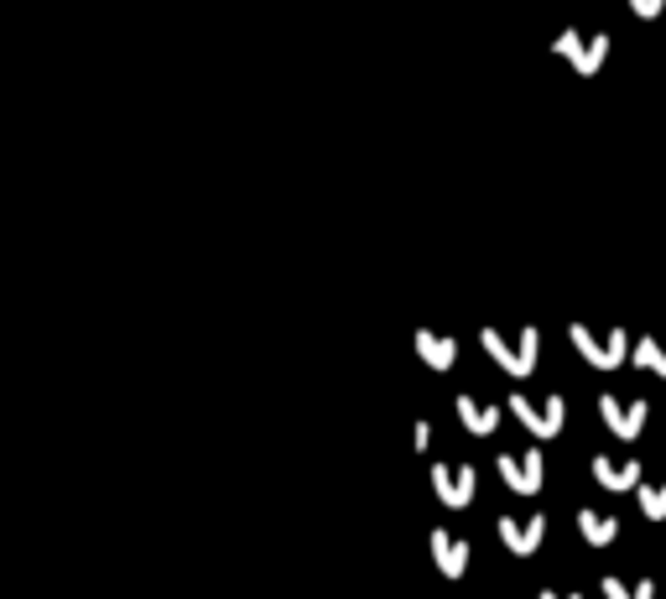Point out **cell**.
<instances>
[{
  "label": "cell",
  "instance_id": "7",
  "mask_svg": "<svg viewBox=\"0 0 666 599\" xmlns=\"http://www.w3.org/2000/svg\"><path fill=\"white\" fill-rule=\"evenodd\" d=\"M500 537H506L510 553H536L542 537H547V521H542V517H526V521L506 517V521H500Z\"/></svg>",
  "mask_w": 666,
  "mask_h": 599
},
{
  "label": "cell",
  "instance_id": "11",
  "mask_svg": "<svg viewBox=\"0 0 666 599\" xmlns=\"http://www.w3.org/2000/svg\"><path fill=\"white\" fill-rule=\"evenodd\" d=\"M432 553H437V563H443V574H464V563H469V547H464L458 537H448V532L432 537Z\"/></svg>",
  "mask_w": 666,
  "mask_h": 599
},
{
  "label": "cell",
  "instance_id": "4",
  "mask_svg": "<svg viewBox=\"0 0 666 599\" xmlns=\"http://www.w3.org/2000/svg\"><path fill=\"white\" fill-rule=\"evenodd\" d=\"M557 53L578 68V74H599V63L609 58V37H584V32H563Z\"/></svg>",
  "mask_w": 666,
  "mask_h": 599
},
{
  "label": "cell",
  "instance_id": "2",
  "mask_svg": "<svg viewBox=\"0 0 666 599\" xmlns=\"http://www.w3.org/2000/svg\"><path fill=\"white\" fill-rule=\"evenodd\" d=\"M510 412L526 422L536 439H552L557 428H563V418H568V407H563V397H547V401H531V397H510Z\"/></svg>",
  "mask_w": 666,
  "mask_h": 599
},
{
  "label": "cell",
  "instance_id": "13",
  "mask_svg": "<svg viewBox=\"0 0 666 599\" xmlns=\"http://www.w3.org/2000/svg\"><path fill=\"white\" fill-rule=\"evenodd\" d=\"M635 500H641L646 521H666V479H646V485L635 490Z\"/></svg>",
  "mask_w": 666,
  "mask_h": 599
},
{
  "label": "cell",
  "instance_id": "17",
  "mask_svg": "<svg viewBox=\"0 0 666 599\" xmlns=\"http://www.w3.org/2000/svg\"><path fill=\"white\" fill-rule=\"evenodd\" d=\"M542 599H578V595H557V589H542Z\"/></svg>",
  "mask_w": 666,
  "mask_h": 599
},
{
  "label": "cell",
  "instance_id": "8",
  "mask_svg": "<svg viewBox=\"0 0 666 599\" xmlns=\"http://www.w3.org/2000/svg\"><path fill=\"white\" fill-rule=\"evenodd\" d=\"M593 479L604 485V490H635V479H641V459H593Z\"/></svg>",
  "mask_w": 666,
  "mask_h": 599
},
{
  "label": "cell",
  "instance_id": "1",
  "mask_svg": "<svg viewBox=\"0 0 666 599\" xmlns=\"http://www.w3.org/2000/svg\"><path fill=\"white\" fill-rule=\"evenodd\" d=\"M573 344H578V355H584L588 365H599V370H614V365H625L630 350H635L625 329H609L604 340H599L588 323H573Z\"/></svg>",
  "mask_w": 666,
  "mask_h": 599
},
{
  "label": "cell",
  "instance_id": "6",
  "mask_svg": "<svg viewBox=\"0 0 666 599\" xmlns=\"http://www.w3.org/2000/svg\"><path fill=\"white\" fill-rule=\"evenodd\" d=\"M500 475H506L510 490H521V496H536L542 490V448H531V454H506L500 459Z\"/></svg>",
  "mask_w": 666,
  "mask_h": 599
},
{
  "label": "cell",
  "instance_id": "9",
  "mask_svg": "<svg viewBox=\"0 0 666 599\" xmlns=\"http://www.w3.org/2000/svg\"><path fill=\"white\" fill-rule=\"evenodd\" d=\"M437 496L448 500V506H469V496H474V475L469 469H437Z\"/></svg>",
  "mask_w": 666,
  "mask_h": 599
},
{
  "label": "cell",
  "instance_id": "15",
  "mask_svg": "<svg viewBox=\"0 0 666 599\" xmlns=\"http://www.w3.org/2000/svg\"><path fill=\"white\" fill-rule=\"evenodd\" d=\"M458 412H464V422H469L474 433H495V422H500V412L495 407H479V401H458Z\"/></svg>",
  "mask_w": 666,
  "mask_h": 599
},
{
  "label": "cell",
  "instance_id": "14",
  "mask_svg": "<svg viewBox=\"0 0 666 599\" xmlns=\"http://www.w3.org/2000/svg\"><path fill=\"white\" fill-rule=\"evenodd\" d=\"M604 599H656V584H651V579L625 584V579H614V574H609V579H604Z\"/></svg>",
  "mask_w": 666,
  "mask_h": 599
},
{
  "label": "cell",
  "instance_id": "10",
  "mask_svg": "<svg viewBox=\"0 0 666 599\" xmlns=\"http://www.w3.org/2000/svg\"><path fill=\"white\" fill-rule=\"evenodd\" d=\"M578 532H584V542L604 547V542L620 537V521H614V517H599V511H578Z\"/></svg>",
  "mask_w": 666,
  "mask_h": 599
},
{
  "label": "cell",
  "instance_id": "3",
  "mask_svg": "<svg viewBox=\"0 0 666 599\" xmlns=\"http://www.w3.org/2000/svg\"><path fill=\"white\" fill-rule=\"evenodd\" d=\"M599 418L609 422V433H614V439H635V433L646 428L651 407H646V397H635V401H625V397H599Z\"/></svg>",
  "mask_w": 666,
  "mask_h": 599
},
{
  "label": "cell",
  "instance_id": "5",
  "mask_svg": "<svg viewBox=\"0 0 666 599\" xmlns=\"http://www.w3.org/2000/svg\"><path fill=\"white\" fill-rule=\"evenodd\" d=\"M485 344L495 350V359L506 365L510 376H531V370H536V329H526V334H521V344H506L490 329V334H485Z\"/></svg>",
  "mask_w": 666,
  "mask_h": 599
},
{
  "label": "cell",
  "instance_id": "12",
  "mask_svg": "<svg viewBox=\"0 0 666 599\" xmlns=\"http://www.w3.org/2000/svg\"><path fill=\"white\" fill-rule=\"evenodd\" d=\"M630 359H635L641 370H656V376L666 380V344H662V340L641 334V340H635V350H630Z\"/></svg>",
  "mask_w": 666,
  "mask_h": 599
},
{
  "label": "cell",
  "instance_id": "16",
  "mask_svg": "<svg viewBox=\"0 0 666 599\" xmlns=\"http://www.w3.org/2000/svg\"><path fill=\"white\" fill-rule=\"evenodd\" d=\"M630 11H635V16H646V21H656L666 11V0H630Z\"/></svg>",
  "mask_w": 666,
  "mask_h": 599
}]
</instances>
